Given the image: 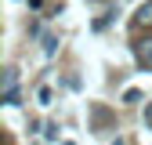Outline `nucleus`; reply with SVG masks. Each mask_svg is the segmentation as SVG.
<instances>
[{
    "label": "nucleus",
    "mask_w": 152,
    "mask_h": 145,
    "mask_svg": "<svg viewBox=\"0 0 152 145\" xmlns=\"http://www.w3.org/2000/svg\"><path fill=\"white\" fill-rule=\"evenodd\" d=\"M4 102L7 105H18V76H15V69L4 72Z\"/></svg>",
    "instance_id": "f257e3e1"
},
{
    "label": "nucleus",
    "mask_w": 152,
    "mask_h": 145,
    "mask_svg": "<svg viewBox=\"0 0 152 145\" xmlns=\"http://www.w3.org/2000/svg\"><path fill=\"white\" fill-rule=\"evenodd\" d=\"M134 58H138L145 69H152V36H145V40L134 44Z\"/></svg>",
    "instance_id": "f03ea898"
},
{
    "label": "nucleus",
    "mask_w": 152,
    "mask_h": 145,
    "mask_svg": "<svg viewBox=\"0 0 152 145\" xmlns=\"http://www.w3.org/2000/svg\"><path fill=\"white\" fill-rule=\"evenodd\" d=\"M134 22H138V26H152V0H148V4H141V7H138V15H134Z\"/></svg>",
    "instance_id": "7ed1b4c3"
},
{
    "label": "nucleus",
    "mask_w": 152,
    "mask_h": 145,
    "mask_svg": "<svg viewBox=\"0 0 152 145\" xmlns=\"http://www.w3.org/2000/svg\"><path fill=\"white\" fill-rule=\"evenodd\" d=\"M145 123L152 127V105H145Z\"/></svg>",
    "instance_id": "20e7f679"
},
{
    "label": "nucleus",
    "mask_w": 152,
    "mask_h": 145,
    "mask_svg": "<svg viewBox=\"0 0 152 145\" xmlns=\"http://www.w3.org/2000/svg\"><path fill=\"white\" fill-rule=\"evenodd\" d=\"M4 145H11V138H7V141H4Z\"/></svg>",
    "instance_id": "39448f33"
}]
</instances>
